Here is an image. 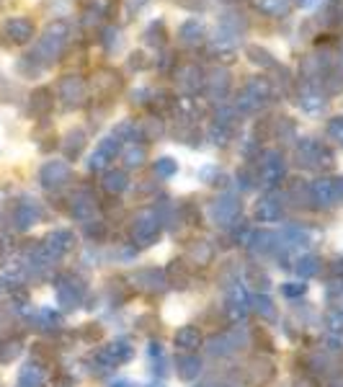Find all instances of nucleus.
Returning a JSON list of instances; mask_svg holds the SVG:
<instances>
[{
  "label": "nucleus",
  "mask_w": 343,
  "mask_h": 387,
  "mask_svg": "<svg viewBox=\"0 0 343 387\" xmlns=\"http://www.w3.org/2000/svg\"><path fill=\"white\" fill-rule=\"evenodd\" d=\"M103 186H106L108 191H122V189L127 186V176H124L122 171L106 173V179H103Z\"/></svg>",
  "instance_id": "obj_25"
},
{
  "label": "nucleus",
  "mask_w": 343,
  "mask_h": 387,
  "mask_svg": "<svg viewBox=\"0 0 343 387\" xmlns=\"http://www.w3.org/2000/svg\"><path fill=\"white\" fill-rule=\"evenodd\" d=\"M70 34H72L70 21L55 18V21H50L44 26L42 34L36 36L34 50H31L26 57H29L39 70H47V67H52V64L62 57L64 47L70 44Z\"/></svg>",
  "instance_id": "obj_1"
},
{
  "label": "nucleus",
  "mask_w": 343,
  "mask_h": 387,
  "mask_svg": "<svg viewBox=\"0 0 343 387\" xmlns=\"http://www.w3.org/2000/svg\"><path fill=\"white\" fill-rule=\"evenodd\" d=\"M3 34H6L8 42L16 44V47H26V44L34 42L36 26L26 16H11V18H6V23H3Z\"/></svg>",
  "instance_id": "obj_3"
},
{
  "label": "nucleus",
  "mask_w": 343,
  "mask_h": 387,
  "mask_svg": "<svg viewBox=\"0 0 343 387\" xmlns=\"http://www.w3.org/2000/svg\"><path fill=\"white\" fill-rule=\"evenodd\" d=\"M230 72L225 67H215V70L209 72L207 78H204V91L212 101H222L225 96L230 94Z\"/></svg>",
  "instance_id": "obj_7"
},
{
  "label": "nucleus",
  "mask_w": 343,
  "mask_h": 387,
  "mask_svg": "<svg viewBox=\"0 0 343 387\" xmlns=\"http://www.w3.org/2000/svg\"><path fill=\"white\" fill-rule=\"evenodd\" d=\"M50 106H52V91H50V88H36L34 94H31V99H29L31 114H34V116L47 114Z\"/></svg>",
  "instance_id": "obj_18"
},
{
  "label": "nucleus",
  "mask_w": 343,
  "mask_h": 387,
  "mask_svg": "<svg viewBox=\"0 0 343 387\" xmlns=\"http://www.w3.org/2000/svg\"><path fill=\"white\" fill-rule=\"evenodd\" d=\"M57 96L64 106H80L86 99V83L80 75H62L57 83Z\"/></svg>",
  "instance_id": "obj_4"
},
{
  "label": "nucleus",
  "mask_w": 343,
  "mask_h": 387,
  "mask_svg": "<svg viewBox=\"0 0 343 387\" xmlns=\"http://www.w3.org/2000/svg\"><path fill=\"white\" fill-rule=\"evenodd\" d=\"M300 108L305 111V114H322V108L328 106V99H325V94H322L320 88L315 86V83H308V86L300 91Z\"/></svg>",
  "instance_id": "obj_8"
},
{
  "label": "nucleus",
  "mask_w": 343,
  "mask_h": 387,
  "mask_svg": "<svg viewBox=\"0 0 343 387\" xmlns=\"http://www.w3.org/2000/svg\"><path fill=\"white\" fill-rule=\"evenodd\" d=\"M207 50L212 55H227L237 50V36L227 29H217L215 36H207Z\"/></svg>",
  "instance_id": "obj_11"
},
{
  "label": "nucleus",
  "mask_w": 343,
  "mask_h": 387,
  "mask_svg": "<svg viewBox=\"0 0 343 387\" xmlns=\"http://www.w3.org/2000/svg\"><path fill=\"white\" fill-rule=\"evenodd\" d=\"M157 232V217L152 215V212H145V215L137 217V223H135V235L137 237H152Z\"/></svg>",
  "instance_id": "obj_21"
},
{
  "label": "nucleus",
  "mask_w": 343,
  "mask_h": 387,
  "mask_svg": "<svg viewBox=\"0 0 343 387\" xmlns=\"http://www.w3.org/2000/svg\"><path fill=\"white\" fill-rule=\"evenodd\" d=\"M80 147H83V132H80V129H75V132H70V135H67V142H64V150H67V155H72V152L78 155Z\"/></svg>",
  "instance_id": "obj_29"
},
{
  "label": "nucleus",
  "mask_w": 343,
  "mask_h": 387,
  "mask_svg": "<svg viewBox=\"0 0 343 387\" xmlns=\"http://www.w3.org/2000/svg\"><path fill=\"white\" fill-rule=\"evenodd\" d=\"M13 220H16V225L18 228H31V225L39 220V209L34 207V201H21L18 207H16V212H13Z\"/></svg>",
  "instance_id": "obj_16"
},
{
  "label": "nucleus",
  "mask_w": 343,
  "mask_h": 387,
  "mask_svg": "<svg viewBox=\"0 0 343 387\" xmlns=\"http://www.w3.org/2000/svg\"><path fill=\"white\" fill-rule=\"evenodd\" d=\"M119 150H122V140H116L114 135L103 137L99 142V147H96V152L91 155V160H88V168L91 171H103L119 155Z\"/></svg>",
  "instance_id": "obj_5"
},
{
  "label": "nucleus",
  "mask_w": 343,
  "mask_h": 387,
  "mask_svg": "<svg viewBox=\"0 0 343 387\" xmlns=\"http://www.w3.org/2000/svg\"><path fill=\"white\" fill-rule=\"evenodd\" d=\"M220 29H227L232 31L235 36H240L245 29H248V16L243 11H235V8H227L220 18Z\"/></svg>",
  "instance_id": "obj_13"
},
{
  "label": "nucleus",
  "mask_w": 343,
  "mask_h": 387,
  "mask_svg": "<svg viewBox=\"0 0 343 387\" xmlns=\"http://www.w3.org/2000/svg\"><path fill=\"white\" fill-rule=\"evenodd\" d=\"M201 75H204V72H201V67H199V64H193V62L181 64L179 72H176L179 83L186 88V91H196V88L204 86V78H201Z\"/></svg>",
  "instance_id": "obj_12"
},
{
  "label": "nucleus",
  "mask_w": 343,
  "mask_h": 387,
  "mask_svg": "<svg viewBox=\"0 0 343 387\" xmlns=\"http://www.w3.org/2000/svg\"><path fill=\"white\" fill-rule=\"evenodd\" d=\"M328 135L336 140V142L343 145V116H333L328 122Z\"/></svg>",
  "instance_id": "obj_31"
},
{
  "label": "nucleus",
  "mask_w": 343,
  "mask_h": 387,
  "mask_svg": "<svg viewBox=\"0 0 343 387\" xmlns=\"http://www.w3.org/2000/svg\"><path fill=\"white\" fill-rule=\"evenodd\" d=\"M271 80L269 78H250L248 83L243 86L240 96H237V108L243 111H256L271 99Z\"/></svg>",
  "instance_id": "obj_2"
},
{
  "label": "nucleus",
  "mask_w": 343,
  "mask_h": 387,
  "mask_svg": "<svg viewBox=\"0 0 343 387\" xmlns=\"http://www.w3.org/2000/svg\"><path fill=\"white\" fill-rule=\"evenodd\" d=\"M39 382H42V372H39L34 364L23 366L21 380H18V387H39Z\"/></svg>",
  "instance_id": "obj_23"
},
{
  "label": "nucleus",
  "mask_w": 343,
  "mask_h": 387,
  "mask_svg": "<svg viewBox=\"0 0 343 387\" xmlns=\"http://www.w3.org/2000/svg\"><path fill=\"white\" fill-rule=\"evenodd\" d=\"M341 60H343V47H341Z\"/></svg>",
  "instance_id": "obj_36"
},
{
  "label": "nucleus",
  "mask_w": 343,
  "mask_h": 387,
  "mask_svg": "<svg viewBox=\"0 0 343 387\" xmlns=\"http://www.w3.org/2000/svg\"><path fill=\"white\" fill-rule=\"evenodd\" d=\"M313 3L315 0H292V6H297V8H310Z\"/></svg>",
  "instance_id": "obj_34"
},
{
  "label": "nucleus",
  "mask_w": 343,
  "mask_h": 387,
  "mask_svg": "<svg viewBox=\"0 0 343 387\" xmlns=\"http://www.w3.org/2000/svg\"><path fill=\"white\" fill-rule=\"evenodd\" d=\"M245 55H248V60L253 64H261V67H276V60H274L271 52L264 50V47H258V44H248V47H245Z\"/></svg>",
  "instance_id": "obj_20"
},
{
  "label": "nucleus",
  "mask_w": 343,
  "mask_h": 387,
  "mask_svg": "<svg viewBox=\"0 0 343 387\" xmlns=\"http://www.w3.org/2000/svg\"><path fill=\"white\" fill-rule=\"evenodd\" d=\"M253 8L261 11L264 16H271V18H281L292 11V0H253Z\"/></svg>",
  "instance_id": "obj_15"
},
{
  "label": "nucleus",
  "mask_w": 343,
  "mask_h": 387,
  "mask_svg": "<svg viewBox=\"0 0 343 387\" xmlns=\"http://www.w3.org/2000/svg\"><path fill=\"white\" fill-rule=\"evenodd\" d=\"M145 42L152 44V47H160V44L165 42V29H163V23H150V29L145 31Z\"/></svg>",
  "instance_id": "obj_26"
},
{
  "label": "nucleus",
  "mask_w": 343,
  "mask_h": 387,
  "mask_svg": "<svg viewBox=\"0 0 343 387\" xmlns=\"http://www.w3.org/2000/svg\"><path fill=\"white\" fill-rule=\"evenodd\" d=\"M0 256H3V243H0Z\"/></svg>",
  "instance_id": "obj_35"
},
{
  "label": "nucleus",
  "mask_w": 343,
  "mask_h": 387,
  "mask_svg": "<svg viewBox=\"0 0 343 387\" xmlns=\"http://www.w3.org/2000/svg\"><path fill=\"white\" fill-rule=\"evenodd\" d=\"M155 173L157 176H163V179H171V176L179 173V165H176V160H171V158H160L155 163Z\"/></svg>",
  "instance_id": "obj_28"
},
{
  "label": "nucleus",
  "mask_w": 343,
  "mask_h": 387,
  "mask_svg": "<svg viewBox=\"0 0 343 387\" xmlns=\"http://www.w3.org/2000/svg\"><path fill=\"white\" fill-rule=\"evenodd\" d=\"M70 232H64V230H57V232H52L50 237H47V243H44V253H50V256L57 258L60 253H64L67 248H70Z\"/></svg>",
  "instance_id": "obj_17"
},
{
  "label": "nucleus",
  "mask_w": 343,
  "mask_h": 387,
  "mask_svg": "<svg viewBox=\"0 0 343 387\" xmlns=\"http://www.w3.org/2000/svg\"><path fill=\"white\" fill-rule=\"evenodd\" d=\"M67 179H70V165L64 163V160H50V163H44L42 171H39V181H42L44 189H57L62 186Z\"/></svg>",
  "instance_id": "obj_6"
},
{
  "label": "nucleus",
  "mask_w": 343,
  "mask_h": 387,
  "mask_svg": "<svg viewBox=\"0 0 343 387\" xmlns=\"http://www.w3.org/2000/svg\"><path fill=\"white\" fill-rule=\"evenodd\" d=\"M261 179L266 181V186H274L284 179V158L276 150H269L261 160Z\"/></svg>",
  "instance_id": "obj_9"
},
{
  "label": "nucleus",
  "mask_w": 343,
  "mask_h": 387,
  "mask_svg": "<svg viewBox=\"0 0 343 387\" xmlns=\"http://www.w3.org/2000/svg\"><path fill=\"white\" fill-rule=\"evenodd\" d=\"M258 217H261V220H276V217H279V207H276L274 201H261V204H258Z\"/></svg>",
  "instance_id": "obj_30"
},
{
  "label": "nucleus",
  "mask_w": 343,
  "mask_h": 387,
  "mask_svg": "<svg viewBox=\"0 0 343 387\" xmlns=\"http://www.w3.org/2000/svg\"><path fill=\"white\" fill-rule=\"evenodd\" d=\"M176 3L184 8H189V11H196V8L201 6V0H176Z\"/></svg>",
  "instance_id": "obj_32"
},
{
  "label": "nucleus",
  "mask_w": 343,
  "mask_h": 387,
  "mask_svg": "<svg viewBox=\"0 0 343 387\" xmlns=\"http://www.w3.org/2000/svg\"><path fill=\"white\" fill-rule=\"evenodd\" d=\"M179 42L186 44V47H199V44L207 42V29L199 18H186V21L179 26Z\"/></svg>",
  "instance_id": "obj_10"
},
{
  "label": "nucleus",
  "mask_w": 343,
  "mask_h": 387,
  "mask_svg": "<svg viewBox=\"0 0 343 387\" xmlns=\"http://www.w3.org/2000/svg\"><path fill=\"white\" fill-rule=\"evenodd\" d=\"M176 341H179V344L184 346V349H193V346H199V330H196V328H184V330H179Z\"/></svg>",
  "instance_id": "obj_27"
},
{
  "label": "nucleus",
  "mask_w": 343,
  "mask_h": 387,
  "mask_svg": "<svg viewBox=\"0 0 343 387\" xmlns=\"http://www.w3.org/2000/svg\"><path fill=\"white\" fill-rule=\"evenodd\" d=\"M145 160V147H137V142L127 145V150H124V163L129 168H135V165H142Z\"/></svg>",
  "instance_id": "obj_24"
},
{
  "label": "nucleus",
  "mask_w": 343,
  "mask_h": 387,
  "mask_svg": "<svg viewBox=\"0 0 343 387\" xmlns=\"http://www.w3.org/2000/svg\"><path fill=\"white\" fill-rule=\"evenodd\" d=\"M313 194H315V199L320 201V204H333V201H338L336 199V181H330V179L315 181Z\"/></svg>",
  "instance_id": "obj_19"
},
{
  "label": "nucleus",
  "mask_w": 343,
  "mask_h": 387,
  "mask_svg": "<svg viewBox=\"0 0 343 387\" xmlns=\"http://www.w3.org/2000/svg\"><path fill=\"white\" fill-rule=\"evenodd\" d=\"M111 11V0H88L86 11H83V23L86 26H94V23H101Z\"/></svg>",
  "instance_id": "obj_14"
},
{
  "label": "nucleus",
  "mask_w": 343,
  "mask_h": 387,
  "mask_svg": "<svg viewBox=\"0 0 343 387\" xmlns=\"http://www.w3.org/2000/svg\"><path fill=\"white\" fill-rule=\"evenodd\" d=\"M101 44L106 47L108 52H114L119 44H122V31L116 29V26H108V29L101 31Z\"/></svg>",
  "instance_id": "obj_22"
},
{
  "label": "nucleus",
  "mask_w": 343,
  "mask_h": 387,
  "mask_svg": "<svg viewBox=\"0 0 343 387\" xmlns=\"http://www.w3.org/2000/svg\"><path fill=\"white\" fill-rule=\"evenodd\" d=\"M145 3H147V0H127V11H135V8L140 11V8H142Z\"/></svg>",
  "instance_id": "obj_33"
}]
</instances>
